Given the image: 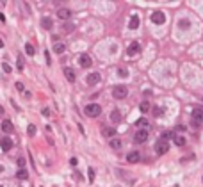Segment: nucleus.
<instances>
[{
	"label": "nucleus",
	"instance_id": "obj_1",
	"mask_svg": "<svg viewBox=\"0 0 203 187\" xmlns=\"http://www.w3.org/2000/svg\"><path fill=\"white\" fill-rule=\"evenodd\" d=\"M127 95H128L127 86L118 84V86H114V87H112V96H114L116 100H123V98H127Z\"/></svg>",
	"mask_w": 203,
	"mask_h": 187
},
{
	"label": "nucleus",
	"instance_id": "obj_2",
	"mask_svg": "<svg viewBox=\"0 0 203 187\" xmlns=\"http://www.w3.org/2000/svg\"><path fill=\"white\" fill-rule=\"evenodd\" d=\"M84 112H86L89 118H96V116H100V112H102V107H100L98 103H89V105H86Z\"/></svg>",
	"mask_w": 203,
	"mask_h": 187
},
{
	"label": "nucleus",
	"instance_id": "obj_3",
	"mask_svg": "<svg viewBox=\"0 0 203 187\" xmlns=\"http://www.w3.org/2000/svg\"><path fill=\"white\" fill-rule=\"evenodd\" d=\"M168 150H169V143L168 141H157L155 143V153L157 155H164V153H168Z\"/></svg>",
	"mask_w": 203,
	"mask_h": 187
},
{
	"label": "nucleus",
	"instance_id": "obj_4",
	"mask_svg": "<svg viewBox=\"0 0 203 187\" xmlns=\"http://www.w3.org/2000/svg\"><path fill=\"white\" fill-rule=\"evenodd\" d=\"M146 139H148V130H146V128H139V130L134 134V141H136V143H139V144H141V143H144Z\"/></svg>",
	"mask_w": 203,
	"mask_h": 187
},
{
	"label": "nucleus",
	"instance_id": "obj_5",
	"mask_svg": "<svg viewBox=\"0 0 203 187\" xmlns=\"http://www.w3.org/2000/svg\"><path fill=\"white\" fill-rule=\"evenodd\" d=\"M139 52H141V45H139L137 41L130 43V45H128V48H127V55H128V57H134V55H137Z\"/></svg>",
	"mask_w": 203,
	"mask_h": 187
},
{
	"label": "nucleus",
	"instance_id": "obj_6",
	"mask_svg": "<svg viewBox=\"0 0 203 187\" xmlns=\"http://www.w3.org/2000/svg\"><path fill=\"white\" fill-rule=\"evenodd\" d=\"M152 21L157 23V25H162V23L166 21V14H164L162 11H155V12L152 14Z\"/></svg>",
	"mask_w": 203,
	"mask_h": 187
},
{
	"label": "nucleus",
	"instance_id": "obj_7",
	"mask_svg": "<svg viewBox=\"0 0 203 187\" xmlns=\"http://www.w3.org/2000/svg\"><path fill=\"white\" fill-rule=\"evenodd\" d=\"M191 118H193V123H194V125H202V123H203V111H200V109H194Z\"/></svg>",
	"mask_w": 203,
	"mask_h": 187
},
{
	"label": "nucleus",
	"instance_id": "obj_8",
	"mask_svg": "<svg viewBox=\"0 0 203 187\" xmlns=\"http://www.w3.org/2000/svg\"><path fill=\"white\" fill-rule=\"evenodd\" d=\"M100 80H102V77H100V73H96V71L87 75V84H89V86H96Z\"/></svg>",
	"mask_w": 203,
	"mask_h": 187
},
{
	"label": "nucleus",
	"instance_id": "obj_9",
	"mask_svg": "<svg viewBox=\"0 0 203 187\" xmlns=\"http://www.w3.org/2000/svg\"><path fill=\"white\" fill-rule=\"evenodd\" d=\"M0 148H2L4 152H9V150L12 148V139H11V137H4V139H0Z\"/></svg>",
	"mask_w": 203,
	"mask_h": 187
},
{
	"label": "nucleus",
	"instance_id": "obj_10",
	"mask_svg": "<svg viewBox=\"0 0 203 187\" xmlns=\"http://www.w3.org/2000/svg\"><path fill=\"white\" fill-rule=\"evenodd\" d=\"M78 62H80V66H82V68H89V66L93 64V61H91V57H89L87 54H84V55H80V59H78Z\"/></svg>",
	"mask_w": 203,
	"mask_h": 187
},
{
	"label": "nucleus",
	"instance_id": "obj_11",
	"mask_svg": "<svg viewBox=\"0 0 203 187\" xmlns=\"http://www.w3.org/2000/svg\"><path fill=\"white\" fill-rule=\"evenodd\" d=\"M127 161H128L130 164H136V162L141 161V153H139V152H130V153L127 155Z\"/></svg>",
	"mask_w": 203,
	"mask_h": 187
},
{
	"label": "nucleus",
	"instance_id": "obj_12",
	"mask_svg": "<svg viewBox=\"0 0 203 187\" xmlns=\"http://www.w3.org/2000/svg\"><path fill=\"white\" fill-rule=\"evenodd\" d=\"M57 16H59L61 20H70V16H71V11H70V9H66V7H61V9L57 11Z\"/></svg>",
	"mask_w": 203,
	"mask_h": 187
},
{
	"label": "nucleus",
	"instance_id": "obj_13",
	"mask_svg": "<svg viewBox=\"0 0 203 187\" xmlns=\"http://www.w3.org/2000/svg\"><path fill=\"white\" fill-rule=\"evenodd\" d=\"M41 27H43V29H46V30H50V29L53 27V21H52V18H48V16L41 18Z\"/></svg>",
	"mask_w": 203,
	"mask_h": 187
},
{
	"label": "nucleus",
	"instance_id": "obj_14",
	"mask_svg": "<svg viewBox=\"0 0 203 187\" xmlns=\"http://www.w3.org/2000/svg\"><path fill=\"white\" fill-rule=\"evenodd\" d=\"M128 27H130L132 30H136V29L139 27V16H137V14H134V16L130 18V23H128Z\"/></svg>",
	"mask_w": 203,
	"mask_h": 187
},
{
	"label": "nucleus",
	"instance_id": "obj_15",
	"mask_svg": "<svg viewBox=\"0 0 203 187\" xmlns=\"http://www.w3.org/2000/svg\"><path fill=\"white\" fill-rule=\"evenodd\" d=\"M2 130H4L5 134H11V132H12V123H11L9 120H5V121L2 123Z\"/></svg>",
	"mask_w": 203,
	"mask_h": 187
},
{
	"label": "nucleus",
	"instance_id": "obj_16",
	"mask_svg": "<svg viewBox=\"0 0 203 187\" xmlns=\"http://www.w3.org/2000/svg\"><path fill=\"white\" fill-rule=\"evenodd\" d=\"M64 77H66L70 82H75V73L71 71V68H64Z\"/></svg>",
	"mask_w": 203,
	"mask_h": 187
},
{
	"label": "nucleus",
	"instance_id": "obj_17",
	"mask_svg": "<svg viewBox=\"0 0 203 187\" xmlns=\"http://www.w3.org/2000/svg\"><path fill=\"white\" fill-rule=\"evenodd\" d=\"M64 50H66L64 43H53V52H55V54H62Z\"/></svg>",
	"mask_w": 203,
	"mask_h": 187
},
{
	"label": "nucleus",
	"instance_id": "obj_18",
	"mask_svg": "<svg viewBox=\"0 0 203 187\" xmlns=\"http://www.w3.org/2000/svg\"><path fill=\"white\" fill-rule=\"evenodd\" d=\"M119 120H121V114H119V111H112V112H111V121H112V123H118Z\"/></svg>",
	"mask_w": 203,
	"mask_h": 187
},
{
	"label": "nucleus",
	"instance_id": "obj_19",
	"mask_svg": "<svg viewBox=\"0 0 203 187\" xmlns=\"http://www.w3.org/2000/svg\"><path fill=\"white\" fill-rule=\"evenodd\" d=\"M103 136H105V137H114V136H116V128H112V127L103 128Z\"/></svg>",
	"mask_w": 203,
	"mask_h": 187
},
{
	"label": "nucleus",
	"instance_id": "obj_20",
	"mask_svg": "<svg viewBox=\"0 0 203 187\" xmlns=\"http://www.w3.org/2000/svg\"><path fill=\"white\" fill-rule=\"evenodd\" d=\"M16 177H18L20 180H27V178H29V171H27V169L23 168V169H20V171L16 173Z\"/></svg>",
	"mask_w": 203,
	"mask_h": 187
},
{
	"label": "nucleus",
	"instance_id": "obj_21",
	"mask_svg": "<svg viewBox=\"0 0 203 187\" xmlns=\"http://www.w3.org/2000/svg\"><path fill=\"white\" fill-rule=\"evenodd\" d=\"M173 141H175L177 146H184V144H185V137H182V136H175Z\"/></svg>",
	"mask_w": 203,
	"mask_h": 187
},
{
	"label": "nucleus",
	"instance_id": "obj_22",
	"mask_svg": "<svg viewBox=\"0 0 203 187\" xmlns=\"http://www.w3.org/2000/svg\"><path fill=\"white\" fill-rule=\"evenodd\" d=\"M111 148H112V150H119V148H121V141L116 139V137L111 139Z\"/></svg>",
	"mask_w": 203,
	"mask_h": 187
},
{
	"label": "nucleus",
	"instance_id": "obj_23",
	"mask_svg": "<svg viewBox=\"0 0 203 187\" xmlns=\"http://www.w3.org/2000/svg\"><path fill=\"white\" fill-rule=\"evenodd\" d=\"M178 25H180V29L187 30V29L191 27V21H189V20H180V23H178Z\"/></svg>",
	"mask_w": 203,
	"mask_h": 187
},
{
	"label": "nucleus",
	"instance_id": "obj_24",
	"mask_svg": "<svg viewBox=\"0 0 203 187\" xmlns=\"http://www.w3.org/2000/svg\"><path fill=\"white\" fill-rule=\"evenodd\" d=\"M25 52H27V55H34L36 50H34V46H32L30 43H27V45H25Z\"/></svg>",
	"mask_w": 203,
	"mask_h": 187
},
{
	"label": "nucleus",
	"instance_id": "obj_25",
	"mask_svg": "<svg viewBox=\"0 0 203 187\" xmlns=\"http://www.w3.org/2000/svg\"><path fill=\"white\" fill-rule=\"evenodd\" d=\"M139 109H141V112H148V111H150V103H148V102H141Z\"/></svg>",
	"mask_w": 203,
	"mask_h": 187
},
{
	"label": "nucleus",
	"instance_id": "obj_26",
	"mask_svg": "<svg viewBox=\"0 0 203 187\" xmlns=\"http://www.w3.org/2000/svg\"><path fill=\"white\" fill-rule=\"evenodd\" d=\"M136 125H137V127H143V128H144V127H148V120H146V118H139Z\"/></svg>",
	"mask_w": 203,
	"mask_h": 187
},
{
	"label": "nucleus",
	"instance_id": "obj_27",
	"mask_svg": "<svg viewBox=\"0 0 203 187\" xmlns=\"http://www.w3.org/2000/svg\"><path fill=\"white\" fill-rule=\"evenodd\" d=\"M29 136H30V137L36 136V125H29Z\"/></svg>",
	"mask_w": 203,
	"mask_h": 187
},
{
	"label": "nucleus",
	"instance_id": "obj_28",
	"mask_svg": "<svg viewBox=\"0 0 203 187\" xmlns=\"http://www.w3.org/2000/svg\"><path fill=\"white\" fill-rule=\"evenodd\" d=\"M2 68H4V71H5V73H11V71H12V68H11L7 62H4V64H2Z\"/></svg>",
	"mask_w": 203,
	"mask_h": 187
},
{
	"label": "nucleus",
	"instance_id": "obj_29",
	"mask_svg": "<svg viewBox=\"0 0 203 187\" xmlns=\"http://www.w3.org/2000/svg\"><path fill=\"white\" fill-rule=\"evenodd\" d=\"M118 75L125 78V77H128V71H127V70H118Z\"/></svg>",
	"mask_w": 203,
	"mask_h": 187
},
{
	"label": "nucleus",
	"instance_id": "obj_30",
	"mask_svg": "<svg viewBox=\"0 0 203 187\" xmlns=\"http://www.w3.org/2000/svg\"><path fill=\"white\" fill-rule=\"evenodd\" d=\"M169 137H173V134H171V132H164L160 139H162V141H166V139H169Z\"/></svg>",
	"mask_w": 203,
	"mask_h": 187
},
{
	"label": "nucleus",
	"instance_id": "obj_31",
	"mask_svg": "<svg viewBox=\"0 0 203 187\" xmlns=\"http://www.w3.org/2000/svg\"><path fill=\"white\" fill-rule=\"evenodd\" d=\"M18 70L23 71V59H21V57H18Z\"/></svg>",
	"mask_w": 203,
	"mask_h": 187
},
{
	"label": "nucleus",
	"instance_id": "obj_32",
	"mask_svg": "<svg viewBox=\"0 0 203 187\" xmlns=\"http://www.w3.org/2000/svg\"><path fill=\"white\" fill-rule=\"evenodd\" d=\"M153 114H155V116H162V109H160V107H155V109H153Z\"/></svg>",
	"mask_w": 203,
	"mask_h": 187
},
{
	"label": "nucleus",
	"instance_id": "obj_33",
	"mask_svg": "<svg viewBox=\"0 0 203 187\" xmlns=\"http://www.w3.org/2000/svg\"><path fill=\"white\" fill-rule=\"evenodd\" d=\"M18 166H20L21 169L25 168V159H23V157H21V159H18Z\"/></svg>",
	"mask_w": 203,
	"mask_h": 187
},
{
	"label": "nucleus",
	"instance_id": "obj_34",
	"mask_svg": "<svg viewBox=\"0 0 203 187\" xmlns=\"http://www.w3.org/2000/svg\"><path fill=\"white\" fill-rule=\"evenodd\" d=\"M95 180V169H89V182Z\"/></svg>",
	"mask_w": 203,
	"mask_h": 187
},
{
	"label": "nucleus",
	"instance_id": "obj_35",
	"mask_svg": "<svg viewBox=\"0 0 203 187\" xmlns=\"http://www.w3.org/2000/svg\"><path fill=\"white\" fill-rule=\"evenodd\" d=\"M16 89H18V91H23L25 87H23V84H21V82H16Z\"/></svg>",
	"mask_w": 203,
	"mask_h": 187
},
{
	"label": "nucleus",
	"instance_id": "obj_36",
	"mask_svg": "<svg viewBox=\"0 0 203 187\" xmlns=\"http://www.w3.org/2000/svg\"><path fill=\"white\" fill-rule=\"evenodd\" d=\"M43 116H50V111L48 109H43Z\"/></svg>",
	"mask_w": 203,
	"mask_h": 187
},
{
	"label": "nucleus",
	"instance_id": "obj_37",
	"mask_svg": "<svg viewBox=\"0 0 203 187\" xmlns=\"http://www.w3.org/2000/svg\"><path fill=\"white\" fill-rule=\"evenodd\" d=\"M0 114H4V107L2 105H0Z\"/></svg>",
	"mask_w": 203,
	"mask_h": 187
},
{
	"label": "nucleus",
	"instance_id": "obj_38",
	"mask_svg": "<svg viewBox=\"0 0 203 187\" xmlns=\"http://www.w3.org/2000/svg\"><path fill=\"white\" fill-rule=\"evenodd\" d=\"M2 46H4V41H2V39H0V48H2Z\"/></svg>",
	"mask_w": 203,
	"mask_h": 187
},
{
	"label": "nucleus",
	"instance_id": "obj_39",
	"mask_svg": "<svg viewBox=\"0 0 203 187\" xmlns=\"http://www.w3.org/2000/svg\"><path fill=\"white\" fill-rule=\"evenodd\" d=\"M0 187H2V186H0Z\"/></svg>",
	"mask_w": 203,
	"mask_h": 187
}]
</instances>
